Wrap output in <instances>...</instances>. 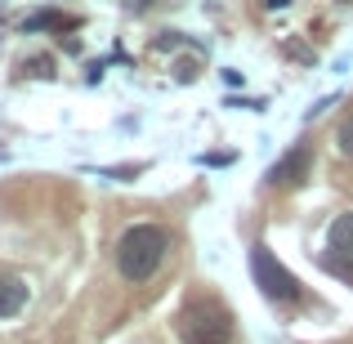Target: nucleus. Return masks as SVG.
I'll return each mask as SVG.
<instances>
[{
	"mask_svg": "<svg viewBox=\"0 0 353 344\" xmlns=\"http://www.w3.org/2000/svg\"><path fill=\"white\" fill-rule=\"evenodd\" d=\"M23 309H27V286L18 277L0 273V318H18Z\"/></svg>",
	"mask_w": 353,
	"mask_h": 344,
	"instance_id": "423d86ee",
	"label": "nucleus"
},
{
	"mask_svg": "<svg viewBox=\"0 0 353 344\" xmlns=\"http://www.w3.org/2000/svg\"><path fill=\"white\" fill-rule=\"evenodd\" d=\"M27 32H41V27H77L72 18H63V14H36V18H27Z\"/></svg>",
	"mask_w": 353,
	"mask_h": 344,
	"instance_id": "0eeeda50",
	"label": "nucleus"
},
{
	"mask_svg": "<svg viewBox=\"0 0 353 344\" xmlns=\"http://www.w3.org/2000/svg\"><path fill=\"white\" fill-rule=\"evenodd\" d=\"M340 152L353 156V117L345 121V125H340Z\"/></svg>",
	"mask_w": 353,
	"mask_h": 344,
	"instance_id": "6e6552de",
	"label": "nucleus"
},
{
	"mask_svg": "<svg viewBox=\"0 0 353 344\" xmlns=\"http://www.w3.org/2000/svg\"><path fill=\"white\" fill-rule=\"evenodd\" d=\"M327 268L340 277L353 273V210H345V215H336V224L327 228Z\"/></svg>",
	"mask_w": 353,
	"mask_h": 344,
	"instance_id": "20e7f679",
	"label": "nucleus"
},
{
	"mask_svg": "<svg viewBox=\"0 0 353 344\" xmlns=\"http://www.w3.org/2000/svg\"><path fill=\"white\" fill-rule=\"evenodd\" d=\"M309 174H313V148H309V143H295L291 152L282 156V161H273L268 183H273V188H300Z\"/></svg>",
	"mask_w": 353,
	"mask_h": 344,
	"instance_id": "39448f33",
	"label": "nucleus"
},
{
	"mask_svg": "<svg viewBox=\"0 0 353 344\" xmlns=\"http://www.w3.org/2000/svg\"><path fill=\"white\" fill-rule=\"evenodd\" d=\"M183 344H233V313L219 300H197L179 313Z\"/></svg>",
	"mask_w": 353,
	"mask_h": 344,
	"instance_id": "f03ea898",
	"label": "nucleus"
},
{
	"mask_svg": "<svg viewBox=\"0 0 353 344\" xmlns=\"http://www.w3.org/2000/svg\"><path fill=\"white\" fill-rule=\"evenodd\" d=\"M250 277H255V286L264 291V300H273V304H295L304 295L300 282H295V273L268 246H250Z\"/></svg>",
	"mask_w": 353,
	"mask_h": 344,
	"instance_id": "7ed1b4c3",
	"label": "nucleus"
},
{
	"mask_svg": "<svg viewBox=\"0 0 353 344\" xmlns=\"http://www.w3.org/2000/svg\"><path fill=\"white\" fill-rule=\"evenodd\" d=\"M32 72H36V77H50V72H54V59H36Z\"/></svg>",
	"mask_w": 353,
	"mask_h": 344,
	"instance_id": "1a4fd4ad",
	"label": "nucleus"
},
{
	"mask_svg": "<svg viewBox=\"0 0 353 344\" xmlns=\"http://www.w3.org/2000/svg\"><path fill=\"white\" fill-rule=\"evenodd\" d=\"M264 5H268V9H286V5H291V0H264Z\"/></svg>",
	"mask_w": 353,
	"mask_h": 344,
	"instance_id": "9d476101",
	"label": "nucleus"
},
{
	"mask_svg": "<svg viewBox=\"0 0 353 344\" xmlns=\"http://www.w3.org/2000/svg\"><path fill=\"white\" fill-rule=\"evenodd\" d=\"M165 250H170V232L161 224H134L121 232L117 241V268L125 282H148V277L161 268Z\"/></svg>",
	"mask_w": 353,
	"mask_h": 344,
	"instance_id": "f257e3e1",
	"label": "nucleus"
}]
</instances>
